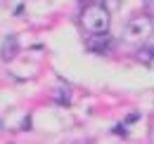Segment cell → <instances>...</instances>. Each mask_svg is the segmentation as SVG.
Returning <instances> with one entry per match:
<instances>
[{"label": "cell", "mask_w": 154, "mask_h": 144, "mask_svg": "<svg viewBox=\"0 0 154 144\" xmlns=\"http://www.w3.org/2000/svg\"><path fill=\"white\" fill-rule=\"evenodd\" d=\"M17 52H19V40H17V36L2 38V45H0V59H2V62H12V59L17 57Z\"/></svg>", "instance_id": "obj_3"}, {"label": "cell", "mask_w": 154, "mask_h": 144, "mask_svg": "<svg viewBox=\"0 0 154 144\" xmlns=\"http://www.w3.org/2000/svg\"><path fill=\"white\" fill-rule=\"evenodd\" d=\"M152 31H154L152 17H147V14H135V17L128 19V24H126V28H123V38H126L128 43H142V40H147V38L152 36Z\"/></svg>", "instance_id": "obj_2"}, {"label": "cell", "mask_w": 154, "mask_h": 144, "mask_svg": "<svg viewBox=\"0 0 154 144\" xmlns=\"http://www.w3.org/2000/svg\"><path fill=\"white\" fill-rule=\"evenodd\" d=\"M109 24H112L109 10L102 2H93V5H85L83 7V12H81V26L90 36H107Z\"/></svg>", "instance_id": "obj_1"}, {"label": "cell", "mask_w": 154, "mask_h": 144, "mask_svg": "<svg viewBox=\"0 0 154 144\" xmlns=\"http://www.w3.org/2000/svg\"><path fill=\"white\" fill-rule=\"evenodd\" d=\"M142 64H149L154 59V47H142V50H137V54H135Z\"/></svg>", "instance_id": "obj_5"}, {"label": "cell", "mask_w": 154, "mask_h": 144, "mask_svg": "<svg viewBox=\"0 0 154 144\" xmlns=\"http://www.w3.org/2000/svg\"><path fill=\"white\" fill-rule=\"evenodd\" d=\"M137 118H140V113H133V116H128V118H126V123H133V121H137Z\"/></svg>", "instance_id": "obj_6"}, {"label": "cell", "mask_w": 154, "mask_h": 144, "mask_svg": "<svg viewBox=\"0 0 154 144\" xmlns=\"http://www.w3.org/2000/svg\"><path fill=\"white\" fill-rule=\"evenodd\" d=\"M88 45H90V50H97V52H104V50H107V47L112 45V38H109V36H93Z\"/></svg>", "instance_id": "obj_4"}]
</instances>
